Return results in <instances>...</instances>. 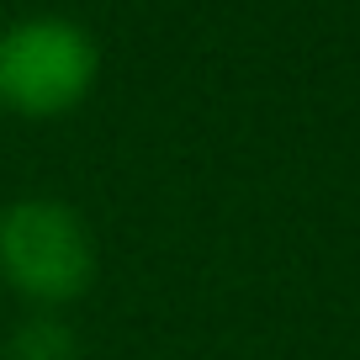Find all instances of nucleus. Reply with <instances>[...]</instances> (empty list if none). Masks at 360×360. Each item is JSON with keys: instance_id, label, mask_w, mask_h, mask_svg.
<instances>
[{"instance_id": "1", "label": "nucleus", "mask_w": 360, "mask_h": 360, "mask_svg": "<svg viewBox=\"0 0 360 360\" xmlns=\"http://www.w3.org/2000/svg\"><path fill=\"white\" fill-rule=\"evenodd\" d=\"M101 53L69 16H16L0 27V106L27 122L75 112L96 85Z\"/></svg>"}, {"instance_id": "2", "label": "nucleus", "mask_w": 360, "mask_h": 360, "mask_svg": "<svg viewBox=\"0 0 360 360\" xmlns=\"http://www.w3.org/2000/svg\"><path fill=\"white\" fill-rule=\"evenodd\" d=\"M0 276L37 307L85 297L96 276V238L58 196H22L0 212Z\"/></svg>"}]
</instances>
